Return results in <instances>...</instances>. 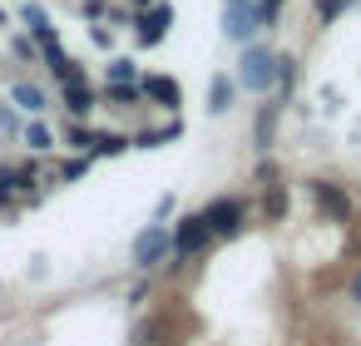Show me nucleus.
I'll return each mask as SVG.
<instances>
[{
    "label": "nucleus",
    "instance_id": "nucleus-1",
    "mask_svg": "<svg viewBox=\"0 0 361 346\" xmlns=\"http://www.w3.org/2000/svg\"><path fill=\"white\" fill-rule=\"evenodd\" d=\"M272 70H277V55L267 50V45H243V55H238V89H247V94H267L272 89Z\"/></svg>",
    "mask_w": 361,
    "mask_h": 346
},
{
    "label": "nucleus",
    "instance_id": "nucleus-2",
    "mask_svg": "<svg viewBox=\"0 0 361 346\" xmlns=\"http://www.w3.org/2000/svg\"><path fill=\"white\" fill-rule=\"evenodd\" d=\"M169 252H173V233H169V223H149V228H139V233H134V242H129V257H134V267H139V272L164 267V262H169Z\"/></svg>",
    "mask_w": 361,
    "mask_h": 346
},
{
    "label": "nucleus",
    "instance_id": "nucleus-3",
    "mask_svg": "<svg viewBox=\"0 0 361 346\" xmlns=\"http://www.w3.org/2000/svg\"><path fill=\"white\" fill-rule=\"evenodd\" d=\"M208 242H213V233H208L203 213H183V218L173 223V252H169L173 262H169V267H183V262H188V257H198Z\"/></svg>",
    "mask_w": 361,
    "mask_h": 346
},
{
    "label": "nucleus",
    "instance_id": "nucleus-4",
    "mask_svg": "<svg viewBox=\"0 0 361 346\" xmlns=\"http://www.w3.org/2000/svg\"><path fill=\"white\" fill-rule=\"evenodd\" d=\"M198 213H203V223H208V233H213V237H238V233H243V223H247L243 198H213V203H203Z\"/></svg>",
    "mask_w": 361,
    "mask_h": 346
},
{
    "label": "nucleus",
    "instance_id": "nucleus-5",
    "mask_svg": "<svg viewBox=\"0 0 361 346\" xmlns=\"http://www.w3.org/2000/svg\"><path fill=\"white\" fill-rule=\"evenodd\" d=\"M129 25H134V40H139L144 50H154V45H164V35L173 30V6H169V0H159V6L129 16Z\"/></svg>",
    "mask_w": 361,
    "mask_h": 346
},
{
    "label": "nucleus",
    "instance_id": "nucleus-6",
    "mask_svg": "<svg viewBox=\"0 0 361 346\" xmlns=\"http://www.w3.org/2000/svg\"><path fill=\"white\" fill-rule=\"evenodd\" d=\"M257 35H262V16H257L252 0H247V6H228V11H223V40H233V45L243 50V45H252Z\"/></svg>",
    "mask_w": 361,
    "mask_h": 346
},
{
    "label": "nucleus",
    "instance_id": "nucleus-7",
    "mask_svg": "<svg viewBox=\"0 0 361 346\" xmlns=\"http://www.w3.org/2000/svg\"><path fill=\"white\" fill-rule=\"evenodd\" d=\"M139 89H144L149 104H159V109H169V114L183 109V85H178L173 75H139Z\"/></svg>",
    "mask_w": 361,
    "mask_h": 346
},
{
    "label": "nucleus",
    "instance_id": "nucleus-8",
    "mask_svg": "<svg viewBox=\"0 0 361 346\" xmlns=\"http://www.w3.org/2000/svg\"><path fill=\"white\" fill-rule=\"evenodd\" d=\"M312 198H317L322 218H331V223H351V198H346V188H341V183L317 178V183H312Z\"/></svg>",
    "mask_w": 361,
    "mask_h": 346
},
{
    "label": "nucleus",
    "instance_id": "nucleus-9",
    "mask_svg": "<svg viewBox=\"0 0 361 346\" xmlns=\"http://www.w3.org/2000/svg\"><path fill=\"white\" fill-rule=\"evenodd\" d=\"M40 55H45V65H50V75H55L60 85H90V70H85L75 55H65L60 40H55V45H40Z\"/></svg>",
    "mask_w": 361,
    "mask_h": 346
},
{
    "label": "nucleus",
    "instance_id": "nucleus-10",
    "mask_svg": "<svg viewBox=\"0 0 361 346\" xmlns=\"http://www.w3.org/2000/svg\"><path fill=\"white\" fill-rule=\"evenodd\" d=\"M277 124H282V104H277V99L257 104V114H252V149H257V154H267V149L277 144Z\"/></svg>",
    "mask_w": 361,
    "mask_h": 346
},
{
    "label": "nucleus",
    "instance_id": "nucleus-11",
    "mask_svg": "<svg viewBox=\"0 0 361 346\" xmlns=\"http://www.w3.org/2000/svg\"><path fill=\"white\" fill-rule=\"evenodd\" d=\"M60 104L70 109L75 124H85V119L94 114V104H99V89H94V85H60Z\"/></svg>",
    "mask_w": 361,
    "mask_h": 346
},
{
    "label": "nucleus",
    "instance_id": "nucleus-12",
    "mask_svg": "<svg viewBox=\"0 0 361 346\" xmlns=\"http://www.w3.org/2000/svg\"><path fill=\"white\" fill-rule=\"evenodd\" d=\"M233 99H238V80H233V75H213V80H208V114L223 119V114L233 109Z\"/></svg>",
    "mask_w": 361,
    "mask_h": 346
},
{
    "label": "nucleus",
    "instance_id": "nucleus-13",
    "mask_svg": "<svg viewBox=\"0 0 361 346\" xmlns=\"http://www.w3.org/2000/svg\"><path fill=\"white\" fill-rule=\"evenodd\" d=\"M11 104H16V109H25V114H35V119L50 109L45 89H40V85H30V80H16V85H11Z\"/></svg>",
    "mask_w": 361,
    "mask_h": 346
},
{
    "label": "nucleus",
    "instance_id": "nucleus-14",
    "mask_svg": "<svg viewBox=\"0 0 361 346\" xmlns=\"http://www.w3.org/2000/svg\"><path fill=\"white\" fill-rule=\"evenodd\" d=\"M20 25H25V30H30V35H35L40 45H55V40H60V35H55V20H50V16H45L40 6H30V0L20 6Z\"/></svg>",
    "mask_w": 361,
    "mask_h": 346
},
{
    "label": "nucleus",
    "instance_id": "nucleus-15",
    "mask_svg": "<svg viewBox=\"0 0 361 346\" xmlns=\"http://www.w3.org/2000/svg\"><path fill=\"white\" fill-rule=\"evenodd\" d=\"M287 208H292L287 183H267V188H262V223H282V218H287Z\"/></svg>",
    "mask_w": 361,
    "mask_h": 346
},
{
    "label": "nucleus",
    "instance_id": "nucleus-16",
    "mask_svg": "<svg viewBox=\"0 0 361 346\" xmlns=\"http://www.w3.org/2000/svg\"><path fill=\"white\" fill-rule=\"evenodd\" d=\"M99 99H104V104H114V109H139V104H149L139 85H104V89H99Z\"/></svg>",
    "mask_w": 361,
    "mask_h": 346
},
{
    "label": "nucleus",
    "instance_id": "nucleus-17",
    "mask_svg": "<svg viewBox=\"0 0 361 346\" xmlns=\"http://www.w3.org/2000/svg\"><path fill=\"white\" fill-rule=\"evenodd\" d=\"M20 139H25V149H30V154H55V144H60V139H55V129H50L45 119L25 124V129H20Z\"/></svg>",
    "mask_w": 361,
    "mask_h": 346
},
{
    "label": "nucleus",
    "instance_id": "nucleus-18",
    "mask_svg": "<svg viewBox=\"0 0 361 346\" xmlns=\"http://www.w3.org/2000/svg\"><path fill=\"white\" fill-rule=\"evenodd\" d=\"M129 149V134H104V129H90V159H114Z\"/></svg>",
    "mask_w": 361,
    "mask_h": 346
},
{
    "label": "nucleus",
    "instance_id": "nucleus-19",
    "mask_svg": "<svg viewBox=\"0 0 361 346\" xmlns=\"http://www.w3.org/2000/svg\"><path fill=\"white\" fill-rule=\"evenodd\" d=\"M104 85H139V65L124 60V55L109 60V65H104Z\"/></svg>",
    "mask_w": 361,
    "mask_h": 346
},
{
    "label": "nucleus",
    "instance_id": "nucleus-20",
    "mask_svg": "<svg viewBox=\"0 0 361 346\" xmlns=\"http://www.w3.org/2000/svg\"><path fill=\"white\" fill-rule=\"evenodd\" d=\"M272 85H277L282 94H292V89H297V55H277V70H272Z\"/></svg>",
    "mask_w": 361,
    "mask_h": 346
},
{
    "label": "nucleus",
    "instance_id": "nucleus-21",
    "mask_svg": "<svg viewBox=\"0 0 361 346\" xmlns=\"http://www.w3.org/2000/svg\"><path fill=\"white\" fill-rule=\"evenodd\" d=\"M351 6H356V0H317V20H322V25H336Z\"/></svg>",
    "mask_w": 361,
    "mask_h": 346
},
{
    "label": "nucleus",
    "instance_id": "nucleus-22",
    "mask_svg": "<svg viewBox=\"0 0 361 346\" xmlns=\"http://www.w3.org/2000/svg\"><path fill=\"white\" fill-rule=\"evenodd\" d=\"M159 331H164V321H159V316H144V321L134 326L129 346H154V341H159Z\"/></svg>",
    "mask_w": 361,
    "mask_h": 346
},
{
    "label": "nucleus",
    "instance_id": "nucleus-23",
    "mask_svg": "<svg viewBox=\"0 0 361 346\" xmlns=\"http://www.w3.org/2000/svg\"><path fill=\"white\" fill-rule=\"evenodd\" d=\"M90 163H94L90 154H75V159H65V163H60V178H65V183H75V178H85V173H90Z\"/></svg>",
    "mask_w": 361,
    "mask_h": 346
},
{
    "label": "nucleus",
    "instance_id": "nucleus-24",
    "mask_svg": "<svg viewBox=\"0 0 361 346\" xmlns=\"http://www.w3.org/2000/svg\"><path fill=\"white\" fill-rule=\"evenodd\" d=\"M257 6V16H262V30H277V20H282V0H252Z\"/></svg>",
    "mask_w": 361,
    "mask_h": 346
},
{
    "label": "nucleus",
    "instance_id": "nucleus-25",
    "mask_svg": "<svg viewBox=\"0 0 361 346\" xmlns=\"http://www.w3.org/2000/svg\"><path fill=\"white\" fill-rule=\"evenodd\" d=\"M65 149H75V154H90V129H85V124H70V134H65Z\"/></svg>",
    "mask_w": 361,
    "mask_h": 346
},
{
    "label": "nucleus",
    "instance_id": "nucleus-26",
    "mask_svg": "<svg viewBox=\"0 0 361 346\" xmlns=\"http://www.w3.org/2000/svg\"><path fill=\"white\" fill-rule=\"evenodd\" d=\"M80 11H85V20H90V25H99V20L109 16V6H104V0H85Z\"/></svg>",
    "mask_w": 361,
    "mask_h": 346
},
{
    "label": "nucleus",
    "instance_id": "nucleus-27",
    "mask_svg": "<svg viewBox=\"0 0 361 346\" xmlns=\"http://www.w3.org/2000/svg\"><path fill=\"white\" fill-rule=\"evenodd\" d=\"M0 134H20V119H16V104L6 109V104H0Z\"/></svg>",
    "mask_w": 361,
    "mask_h": 346
},
{
    "label": "nucleus",
    "instance_id": "nucleus-28",
    "mask_svg": "<svg viewBox=\"0 0 361 346\" xmlns=\"http://www.w3.org/2000/svg\"><path fill=\"white\" fill-rule=\"evenodd\" d=\"M257 183H262V188H267V183H277V163H272V159H262V163H257Z\"/></svg>",
    "mask_w": 361,
    "mask_h": 346
},
{
    "label": "nucleus",
    "instance_id": "nucleus-29",
    "mask_svg": "<svg viewBox=\"0 0 361 346\" xmlns=\"http://www.w3.org/2000/svg\"><path fill=\"white\" fill-rule=\"evenodd\" d=\"M346 297H351V302H356V307H361V267H356V272H351V282H346Z\"/></svg>",
    "mask_w": 361,
    "mask_h": 346
},
{
    "label": "nucleus",
    "instance_id": "nucleus-30",
    "mask_svg": "<svg viewBox=\"0 0 361 346\" xmlns=\"http://www.w3.org/2000/svg\"><path fill=\"white\" fill-rule=\"evenodd\" d=\"M173 208H178V203H173V198H164V203L154 208V223H164V218H173Z\"/></svg>",
    "mask_w": 361,
    "mask_h": 346
},
{
    "label": "nucleus",
    "instance_id": "nucleus-31",
    "mask_svg": "<svg viewBox=\"0 0 361 346\" xmlns=\"http://www.w3.org/2000/svg\"><path fill=\"white\" fill-rule=\"evenodd\" d=\"M90 40H94L99 50H109V30H104V25H94V30H90Z\"/></svg>",
    "mask_w": 361,
    "mask_h": 346
},
{
    "label": "nucleus",
    "instance_id": "nucleus-32",
    "mask_svg": "<svg viewBox=\"0 0 361 346\" xmlns=\"http://www.w3.org/2000/svg\"><path fill=\"white\" fill-rule=\"evenodd\" d=\"M149 6H159V0H129V16H139V11H149Z\"/></svg>",
    "mask_w": 361,
    "mask_h": 346
},
{
    "label": "nucleus",
    "instance_id": "nucleus-33",
    "mask_svg": "<svg viewBox=\"0 0 361 346\" xmlns=\"http://www.w3.org/2000/svg\"><path fill=\"white\" fill-rule=\"evenodd\" d=\"M223 6H247V0H223Z\"/></svg>",
    "mask_w": 361,
    "mask_h": 346
},
{
    "label": "nucleus",
    "instance_id": "nucleus-34",
    "mask_svg": "<svg viewBox=\"0 0 361 346\" xmlns=\"http://www.w3.org/2000/svg\"><path fill=\"white\" fill-rule=\"evenodd\" d=\"M0 25H6V11H0Z\"/></svg>",
    "mask_w": 361,
    "mask_h": 346
}]
</instances>
